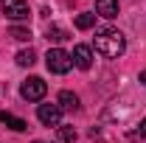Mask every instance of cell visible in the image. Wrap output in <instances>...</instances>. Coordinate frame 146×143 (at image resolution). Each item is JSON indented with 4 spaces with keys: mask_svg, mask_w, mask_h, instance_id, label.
<instances>
[{
    "mask_svg": "<svg viewBox=\"0 0 146 143\" xmlns=\"http://www.w3.org/2000/svg\"><path fill=\"white\" fill-rule=\"evenodd\" d=\"M76 138H79V135H76L73 126H59V140L62 143H76Z\"/></svg>",
    "mask_w": 146,
    "mask_h": 143,
    "instance_id": "cell-13",
    "label": "cell"
},
{
    "mask_svg": "<svg viewBox=\"0 0 146 143\" xmlns=\"http://www.w3.org/2000/svg\"><path fill=\"white\" fill-rule=\"evenodd\" d=\"M141 81H143V84H146V70H141Z\"/></svg>",
    "mask_w": 146,
    "mask_h": 143,
    "instance_id": "cell-16",
    "label": "cell"
},
{
    "mask_svg": "<svg viewBox=\"0 0 146 143\" xmlns=\"http://www.w3.org/2000/svg\"><path fill=\"white\" fill-rule=\"evenodd\" d=\"M9 34H11V39H17V42H28V39H31V31L23 28V25H14Z\"/></svg>",
    "mask_w": 146,
    "mask_h": 143,
    "instance_id": "cell-14",
    "label": "cell"
},
{
    "mask_svg": "<svg viewBox=\"0 0 146 143\" xmlns=\"http://www.w3.org/2000/svg\"><path fill=\"white\" fill-rule=\"evenodd\" d=\"M45 93H48V84H45L39 76H31V79H25V81L20 84V95H23L25 101H42Z\"/></svg>",
    "mask_w": 146,
    "mask_h": 143,
    "instance_id": "cell-3",
    "label": "cell"
},
{
    "mask_svg": "<svg viewBox=\"0 0 146 143\" xmlns=\"http://www.w3.org/2000/svg\"><path fill=\"white\" fill-rule=\"evenodd\" d=\"M34 62H36V54L31 51V48H28V51H20V54H17V65H20V68H31Z\"/></svg>",
    "mask_w": 146,
    "mask_h": 143,
    "instance_id": "cell-10",
    "label": "cell"
},
{
    "mask_svg": "<svg viewBox=\"0 0 146 143\" xmlns=\"http://www.w3.org/2000/svg\"><path fill=\"white\" fill-rule=\"evenodd\" d=\"M138 132H141V138H146V118L141 121V129H138Z\"/></svg>",
    "mask_w": 146,
    "mask_h": 143,
    "instance_id": "cell-15",
    "label": "cell"
},
{
    "mask_svg": "<svg viewBox=\"0 0 146 143\" xmlns=\"http://www.w3.org/2000/svg\"><path fill=\"white\" fill-rule=\"evenodd\" d=\"M56 104H59V109H79V95L70 93V90H62L59 98H56Z\"/></svg>",
    "mask_w": 146,
    "mask_h": 143,
    "instance_id": "cell-9",
    "label": "cell"
},
{
    "mask_svg": "<svg viewBox=\"0 0 146 143\" xmlns=\"http://www.w3.org/2000/svg\"><path fill=\"white\" fill-rule=\"evenodd\" d=\"M70 56H73V65H76V68L90 70V65H93V51L87 48V45H76Z\"/></svg>",
    "mask_w": 146,
    "mask_h": 143,
    "instance_id": "cell-6",
    "label": "cell"
},
{
    "mask_svg": "<svg viewBox=\"0 0 146 143\" xmlns=\"http://www.w3.org/2000/svg\"><path fill=\"white\" fill-rule=\"evenodd\" d=\"M45 65H48V70H51V73L65 76V73L73 68V56L68 54V51H62V48H51L48 56H45Z\"/></svg>",
    "mask_w": 146,
    "mask_h": 143,
    "instance_id": "cell-2",
    "label": "cell"
},
{
    "mask_svg": "<svg viewBox=\"0 0 146 143\" xmlns=\"http://www.w3.org/2000/svg\"><path fill=\"white\" fill-rule=\"evenodd\" d=\"M93 25H96V14H79V17H76V28H79V31H87Z\"/></svg>",
    "mask_w": 146,
    "mask_h": 143,
    "instance_id": "cell-11",
    "label": "cell"
},
{
    "mask_svg": "<svg viewBox=\"0 0 146 143\" xmlns=\"http://www.w3.org/2000/svg\"><path fill=\"white\" fill-rule=\"evenodd\" d=\"M96 11H98V17H104V20L118 17V0H96Z\"/></svg>",
    "mask_w": 146,
    "mask_h": 143,
    "instance_id": "cell-7",
    "label": "cell"
},
{
    "mask_svg": "<svg viewBox=\"0 0 146 143\" xmlns=\"http://www.w3.org/2000/svg\"><path fill=\"white\" fill-rule=\"evenodd\" d=\"M0 124H6L9 129H14V132H25V129H28V124H25L23 118H17V115H11V112H6V109L0 112Z\"/></svg>",
    "mask_w": 146,
    "mask_h": 143,
    "instance_id": "cell-8",
    "label": "cell"
},
{
    "mask_svg": "<svg viewBox=\"0 0 146 143\" xmlns=\"http://www.w3.org/2000/svg\"><path fill=\"white\" fill-rule=\"evenodd\" d=\"M124 48H127V39H124L121 31H115V28H101L96 34V51L101 56H107V59H118V56L124 54Z\"/></svg>",
    "mask_w": 146,
    "mask_h": 143,
    "instance_id": "cell-1",
    "label": "cell"
},
{
    "mask_svg": "<svg viewBox=\"0 0 146 143\" xmlns=\"http://www.w3.org/2000/svg\"><path fill=\"white\" fill-rule=\"evenodd\" d=\"M34 143H42V140H34Z\"/></svg>",
    "mask_w": 146,
    "mask_h": 143,
    "instance_id": "cell-17",
    "label": "cell"
},
{
    "mask_svg": "<svg viewBox=\"0 0 146 143\" xmlns=\"http://www.w3.org/2000/svg\"><path fill=\"white\" fill-rule=\"evenodd\" d=\"M36 118L45 126H62V109H59V104H39Z\"/></svg>",
    "mask_w": 146,
    "mask_h": 143,
    "instance_id": "cell-5",
    "label": "cell"
},
{
    "mask_svg": "<svg viewBox=\"0 0 146 143\" xmlns=\"http://www.w3.org/2000/svg\"><path fill=\"white\" fill-rule=\"evenodd\" d=\"M68 39V31L65 28H59V25H51L48 28V42H65Z\"/></svg>",
    "mask_w": 146,
    "mask_h": 143,
    "instance_id": "cell-12",
    "label": "cell"
},
{
    "mask_svg": "<svg viewBox=\"0 0 146 143\" xmlns=\"http://www.w3.org/2000/svg\"><path fill=\"white\" fill-rule=\"evenodd\" d=\"M0 9H3L6 17L14 20V23H23V20L31 17V6H28V0H3Z\"/></svg>",
    "mask_w": 146,
    "mask_h": 143,
    "instance_id": "cell-4",
    "label": "cell"
}]
</instances>
